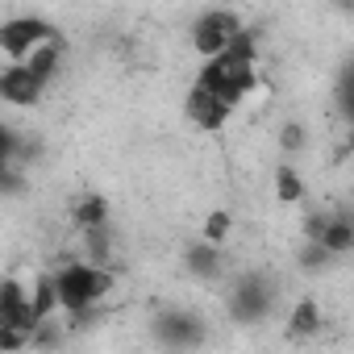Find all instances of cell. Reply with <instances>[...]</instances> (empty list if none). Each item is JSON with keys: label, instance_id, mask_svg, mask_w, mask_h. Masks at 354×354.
<instances>
[{"label": "cell", "instance_id": "cell-11", "mask_svg": "<svg viewBox=\"0 0 354 354\" xmlns=\"http://www.w3.org/2000/svg\"><path fill=\"white\" fill-rule=\"evenodd\" d=\"M84 263H92V267H109V271H113V234H109V225L84 234Z\"/></svg>", "mask_w": 354, "mask_h": 354}, {"label": "cell", "instance_id": "cell-4", "mask_svg": "<svg viewBox=\"0 0 354 354\" xmlns=\"http://www.w3.org/2000/svg\"><path fill=\"white\" fill-rule=\"evenodd\" d=\"M230 308H234L238 321H259V317H267V308H271V288H267V279H263V275H242V279H234Z\"/></svg>", "mask_w": 354, "mask_h": 354}, {"label": "cell", "instance_id": "cell-1", "mask_svg": "<svg viewBox=\"0 0 354 354\" xmlns=\"http://www.w3.org/2000/svg\"><path fill=\"white\" fill-rule=\"evenodd\" d=\"M55 288H59V304L71 321H84L109 292H113V271L109 267H92V263H63L50 271Z\"/></svg>", "mask_w": 354, "mask_h": 354}, {"label": "cell", "instance_id": "cell-7", "mask_svg": "<svg viewBox=\"0 0 354 354\" xmlns=\"http://www.w3.org/2000/svg\"><path fill=\"white\" fill-rule=\"evenodd\" d=\"M67 217H71V225H75L80 234H88V230H104V225H109V201H104L100 192L75 196Z\"/></svg>", "mask_w": 354, "mask_h": 354}, {"label": "cell", "instance_id": "cell-10", "mask_svg": "<svg viewBox=\"0 0 354 354\" xmlns=\"http://www.w3.org/2000/svg\"><path fill=\"white\" fill-rule=\"evenodd\" d=\"M21 67H30L42 84H50L55 75H59V67H63V38H55V42H46V46H38Z\"/></svg>", "mask_w": 354, "mask_h": 354}, {"label": "cell", "instance_id": "cell-8", "mask_svg": "<svg viewBox=\"0 0 354 354\" xmlns=\"http://www.w3.org/2000/svg\"><path fill=\"white\" fill-rule=\"evenodd\" d=\"M321 333V304L313 296H300L292 304V317H288V337L292 342H308Z\"/></svg>", "mask_w": 354, "mask_h": 354}, {"label": "cell", "instance_id": "cell-3", "mask_svg": "<svg viewBox=\"0 0 354 354\" xmlns=\"http://www.w3.org/2000/svg\"><path fill=\"white\" fill-rule=\"evenodd\" d=\"M246 26H242V17L238 13H230V9H209V13H201V21L192 26V50L209 63V59H221L225 50H230V42L242 34Z\"/></svg>", "mask_w": 354, "mask_h": 354}, {"label": "cell", "instance_id": "cell-12", "mask_svg": "<svg viewBox=\"0 0 354 354\" xmlns=\"http://www.w3.org/2000/svg\"><path fill=\"white\" fill-rule=\"evenodd\" d=\"M234 238V213H225V209H213L205 221H201V242H209V246H225Z\"/></svg>", "mask_w": 354, "mask_h": 354}, {"label": "cell", "instance_id": "cell-14", "mask_svg": "<svg viewBox=\"0 0 354 354\" xmlns=\"http://www.w3.org/2000/svg\"><path fill=\"white\" fill-rule=\"evenodd\" d=\"M321 246H325L333 259L346 254V250H354V221H350V217H329V230H325Z\"/></svg>", "mask_w": 354, "mask_h": 354}, {"label": "cell", "instance_id": "cell-13", "mask_svg": "<svg viewBox=\"0 0 354 354\" xmlns=\"http://www.w3.org/2000/svg\"><path fill=\"white\" fill-rule=\"evenodd\" d=\"M275 201H283V205L304 201V180H300V171L292 162H279L275 167Z\"/></svg>", "mask_w": 354, "mask_h": 354}, {"label": "cell", "instance_id": "cell-6", "mask_svg": "<svg viewBox=\"0 0 354 354\" xmlns=\"http://www.w3.org/2000/svg\"><path fill=\"white\" fill-rule=\"evenodd\" d=\"M184 113H188V121H192V125H201L205 133H217V129L230 121V113H234V109H225L213 92H205V88H196V84H192V88H188V100H184Z\"/></svg>", "mask_w": 354, "mask_h": 354}, {"label": "cell", "instance_id": "cell-16", "mask_svg": "<svg viewBox=\"0 0 354 354\" xmlns=\"http://www.w3.org/2000/svg\"><path fill=\"white\" fill-rule=\"evenodd\" d=\"M304 142H308V138H304V125H296V121H288V125L279 129V146H283L288 154H296V150H304Z\"/></svg>", "mask_w": 354, "mask_h": 354}, {"label": "cell", "instance_id": "cell-2", "mask_svg": "<svg viewBox=\"0 0 354 354\" xmlns=\"http://www.w3.org/2000/svg\"><path fill=\"white\" fill-rule=\"evenodd\" d=\"M55 38H63L46 17H9L5 26H0V50H5V59L9 63H26L38 46H46V42H55Z\"/></svg>", "mask_w": 354, "mask_h": 354}, {"label": "cell", "instance_id": "cell-9", "mask_svg": "<svg viewBox=\"0 0 354 354\" xmlns=\"http://www.w3.org/2000/svg\"><path fill=\"white\" fill-rule=\"evenodd\" d=\"M184 267H188L192 275H201V279H217L221 267H225V254H221L217 246H209V242L196 238V242L184 250Z\"/></svg>", "mask_w": 354, "mask_h": 354}, {"label": "cell", "instance_id": "cell-5", "mask_svg": "<svg viewBox=\"0 0 354 354\" xmlns=\"http://www.w3.org/2000/svg\"><path fill=\"white\" fill-rule=\"evenodd\" d=\"M42 92H46V84H42L30 67H21V63H9L5 75H0V96H5L13 109H30V104H38Z\"/></svg>", "mask_w": 354, "mask_h": 354}, {"label": "cell", "instance_id": "cell-15", "mask_svg": "<svg viewBox=\"0 0 354 354\" xmlns=\"http://www.w3.org/2000/svg\"><path fill=\"white\" fill-rule=\"evenodd\" d=\"M333 263V254L321 246V242H304V250H300V267L304 271H321V267H329Z\"/></svg>", "mask_w": 354, "mask_h": 354}]
</instances>
